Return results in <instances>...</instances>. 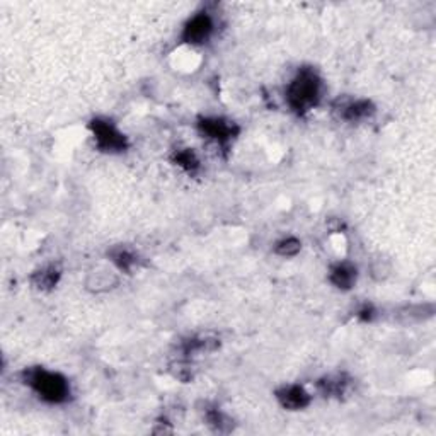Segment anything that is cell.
<instances>
[{
    "label": "cell",
    "mask_w": 436,
    "mask_h": 436,
    "mask_svg": "<svg viewBox=\"0 0 436 436\" xmlns=\"http://www.w3.org/2000/svg\"><path fill=\"white\" fill-rule=\"evenodd\" d=\"M329 280L341 290H349L356 281V268L351 263H339L331 268Z\"/></svg>",
    "instance_id": "52a82bcc"
},
{
    "label": "cell",
    "mask_w": 436,
    "mask_h": 436,
    "mask_svg": "<svg viewBox=\"0 0 436 436\" xmlns=\"http://www.w3.org/2000/svg\"><path fill=\"white\" fill-rule=\"evenodd\" d=\"M111 259H113V263L123 271H130L131 268L137 264V257H135L133 252L128 251V249H118V251H113L111 252Z\"/></svg>",
    "instance_id": "7c38bea8"
},
{
    "label": "cell",
    "mask_w": 436,
    "mask_h": 436,
    "mask_svg": "<svg viewBox=\"0 0 436 436\" xmlns=\"http://www.w3.org/2000/svg\"><path fill=\"white\" fill-rule=\"evenodd\" d=\"M199 131L206 138L215 142L217 145L227 146L239 133V128L232 121L224 120V118H203L198 123Z\"/></svg>",
    "instance_id": "5b68a950"
},
{
    "label": "cell",
    "mask_w": 436,
    "mask_h": 436,
    "mask_svg": "<svg viewBox=\"0 0 436 436\" xmlns=\"http://www.w3.org/2000/svg\"><path fill=\"white\" fill-rule=\"evenodd\" d=\"M323 80L314 69H300L287 87V101L298 114L314 109L320 101Z\"/></svg>",
    "instance_id": "6da1fadb"
},
{
    "label": "cell",
    "mask_w": 436,
    "mask_h": 436,
    "mask_svg": "<svg viewBox=\"0 0 436 436\" xmlns=\"http://www.w3.org/2000/svg\"><path fill=\"white\" fill-rule=\"evenodd\" d=\"M174 162L179 167H182L184 171H188V173H193V171H196L199 167L198 157H196L195 152L189 149L179 150V152L176 153V157H174Z\"/></svg>",
    "instance_id": "8fae6325"
},
{
    "label": "cell",
    "mask_w": 436,
    "mask_h": 436,
    "mask_svg": "<svg viewBox=\"0 0 436 436\" xmlns=\"http://www.w3.org/2000/svg\"><path fill=\"white\" fill-rule=\"evenodd\" d=\"M348 387L349 378L342 373L329 375V377H324L319 382V391L326 397H341V395H345L348 392Z\"/></svg>",
    "instance_id": "ba28073f"
},
{
    "label": "cell",
    "mask_w": 436,
    "mask_h": 436,
    "mask_svg": "<svg viewBox=\"0 0 436 436\" xmlns=\"http://www.w3.org/2000/svg\"><path fill=\"white\" fill-rule=\"evenodd\" d=\"M215 31V21L208 12H198L184 24L182 41L188 45H203L212 38Z\"/></svg>",
    "instance_id": "277c9868"
},
{
    "label": "cell",
    "mask_w": 436,
    "mask_h": 436,
    "mask_svg": "<svg viewBox=\"0 0 436 436\" xmlns=\"http://www.w3.org/2000/svg\"><path fill=\"white\" fill-rule=\"evenodd\" d=\"M300 248H302V246H300V242L296 241V239L287 237L283 239V241L278 242L274 251H276L280 256H295L296 252L300 251Z\"/></svg>",
    "instance_id": "4fadbf2b"
},
{
    "label": "cell",
    "mask_w": 436,
    "mask_h": 436,
    "mask_svg": "<svg viewBox=\"0 0 436 436\" xmlns=\"http://www.w3.org/2000/svg\"><path fill=\"white\" fill-rule=\"evenodd\" d=\"M60 278V270L56 266H46L43 270H39L33 276L34 285L39 290H50V288L55 287L58 283Z\"/></svg>",
    "instance_id": "30bf717a"
},
{
    "label": "cell",
    "mask_w": 436,
    "mask_h": 436,
    "mask_svg": "<svg viewBox=\"0 0 436 436\" xmlns=\"http://www.w3.org/2000/svg\"><path fill=\"white\" fill-rule=\"evenodd\" d=\"M341 116L348 121H362L364 118H370L373 114V105L367 99H358V101H351L341 108Z\"/></svg>",
    "instance_id": "9c48e42d"
},
{
    "label": "cell",
    "mask_w": 436,
    "mask_h": 436,
    "mask_svg": "<svg viewBox=\"0 0 436 436\" xmlns=\"http://www.w3.org/2000/svg\"><path fill=\"white\" fill-rule=\"evenodd\" d=\"M24 377H26V384L46 402L62 404L69 399V382H67L63 375L56 373V371L45 370V368H33V370H28Z\"/></svg>",
    "instance_id": "7a4b0ae2"
},
{
    "label": "cell",
    "mask_w": 436,
    "mask_h": 436,
    "mask_svg": "<svg viewBox=\"0 0 436 436\" xmlns=\"http://www.w3.org/2000/svg\"><path fill=\"white\" fill-rule=\"evenodd\" d=\"M276 399L280 400L285 409L300 411L310 404V394L302 385H285L280 391H276Z\"/></svg>",
    "instance_id": "8992f818"
},
{
    "label": "cell",
    "mask_w": 436,
    "mask_h": 436,
    "mask_svg": "<svg viewBox=\"0 0 436 436\" xmlns=\"http://www.w3.org/2000/svg\"><path fill=\"white\" fill-rule=\"evenodd\" d=\"M92 131V137H94L96 145L101 152L108 153H120L123 150H127L128 140L114 123H111L109 120H102V118H96L89 124Z\"/></svg>",
    "instance_id": "3957f363"
}]
</instances>
